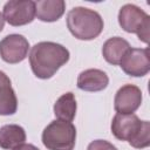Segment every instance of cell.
<instances>
[{
  "label": "cell",
  "mask_w": 150,
  "mask_h": 150,
  "mask_svg": "<svg viewBox=\"0 0 150 150\" xmlns=\"http://www.w3.org/2000/svg\"><path fill=\"white\" fill-rule=\"evenodd\" d=\"M69 50L56 42L41 41L35 43L29 53L33 74L42 80L50 79L69 60Z\"/></svg>",
  "instance_id": "6da1fadb"
},
{
  "label": "cell",
  "mask_w": 150,
  "mask_h": 150,
  "mask_svg": "<svg viewBox=\"0 0 150 150\" xmlns=\"http://www.w3.org/2000/svg\"><path fill=\"white\" fill-rule=\"evenodd\" d=\"M103 19L90 8L74 7L67 14V27L79 40L96 39L103 30Z\"/></svg>",
  "instance_id": "7a4b0ae2"
},
{
  "label": "cell",
  "mask_w": 150,
  "mask_h": 150,
  "mask_svg": "<svg viewBox=\"0 0 150 150\" xmlns=\"http://www.w3.org/2000/svg\"><path fill=\"white\" fill-rule=\"evenodd\" d=\"M41 139L48 150H73L76 142V128L71 122L52 121L43 129Z\"/></svg>",
  "instance_id": "3957f363"
},
{
  "label": "cell",
  "mask_w": 150,
  "mask_h": 150,
  "mask_svg": "<svg viewBox=\"0 0 150 150\" xmlns=\"http://www.w3.org/2000/svg\"><path fill=\"white\" fill-rule=\"evenodd\" d=\"M118 23L127 33L137 34L138 39L145 43L149 42L150 16L139 7L127 4L118 12Z\"/></svg>",
  "instance_id": "277c9868"
},
{
  "label": "cell",
  "mask_w": 150,
  "mask_h": 150,
  "mask_svg": "<svg viewBox=\"0 0 150 150\" xmlns=\"http://www.w3.org/2000/svg\"><path fill=\"white\" fill-rule=\"evenodd\" d=\"M2 16L11 26L30 23L35 18V2L32 0H11L5 4Z\"/></svg>",
  "instance_id": "5b68a950"
},
{
  "label": "cell",
  "mask_w": 150,
  "mask_h": 150,
  "mask_svg": "<svg viewBox=\"0 0 150 150\" xmlns=\"http://www.w3.org/2000/svg\"><path fill=\"white\" fill-rule=\"evenodd\" d=\"M29 42L21 34H9L0 41V56L11 64L23 61L28 54Z\"/></svg>",
  "instance_id": "8992f818"
},
{
  "label": "cell",
  "mask_w": 150,
  "mask_h": 150,
  "mask_svg": "<svg viewBox=\"0 0 150 150\" xmlns=\"http://www.w3.org/2000/svg\"><path fill=\"white\" fill-rule=\"evenodd\" d=\"M122 70L134 77L145 76L150 70L149 49L148 48H130L120 62Z\"/></svg>",
  "instance_id": "52a82bcc"
},
{
  "label": "cell",
  "mask_w": 150,
  "mask_h": 150,
  "mask_svg": "<svg viewBox=\"0 0 150 150\" xmlns=\"http://www.w3.org/2000/svg\"><path fill=\"white\" fill-rule=\"evenodd\" d=\"M142 124L143 121L135 114H116L111 122V132L117 139L129 143L138 134Z\"/></svg>",
  "instance_id": "ba28073f"
},
{
  "label": "cell",
  "mask_w": 150,
  "mask_h": 150,
  "mask_svg": "<svg viewBox=\"0 0 150 150\" xmlns=\"http://www.w3.org/2000/svg\"><path fill=\"white\" fill-rule=\"evenodd\" d=\"M142 104V91L135 84L122 86L114 98V108L117 114H134Z\"/></svg>",
  "instance_id": "9c48e42d"
},
{
  "label": "cell",
  "mask_w": 150,
  "mask_h": 150,
  "mask_svg": "<svg viewBox=\"0 0 150 150\" xmlns=\"http://www.w3.org/2000/svg\"><path fill=\"white\" fill-rule=\"evenodd\" d=\"M109 83L108 75L101 69H86L77 77V88L84 91H101Z\"/></svg>",
  "instance_id": "30bf717a"
},
{
  "label": "cell",
  "mask_w": 150,
  "mask_h": 150,
  "mask_svg": "<svg viewBox=\"0 0 150 150\" xmlns=\"http://www.w3.org/2000/svg\"><path fill=\"white\" fill-rule=\"evenodd\" d=\"M63 0H40L35 2V16L43 22L57 21L64 13Z\"/></svg>",
  "instance_id": "8fae6325"
},
{
  "label": "cell",
  "mask_w": 150,
  "mask_h": 150,
  "mask_svg": "<svg viewBox=\"0 0 150 150\" xmlns=\"http://www.w3.org/2000/svg\"><path fill=\"white\" fill-rule=\"evenodd\" d=\"M130 48L131 47L127 40L120 36H114L108 39L103 43L102 55L108 63L116 66V64H120L121 60Z\"/></svg>",
  "instance_id": "7c38bea8"
},
{
  "label": "cell",
  "mask_w": 150,
  "mask_h": 150,
  "mask_svg": "<svg viewBox=\"0 0 150 150\" xmlns=\"http://www.w3.org/2000/svg\"><path fill=\"white\" fill-rule=\"evenodd\" d=\"M26 141V131L18 124H6L0 128V148L13 150L23 144Z\"/></svg>",
  "instance_id": "4fadbf2b"
},
{
  "label": "cell",
  "mask_w": 150,
  "mask_h": 150,
  "mask_svg": "<svg viewBox=\"0 0 150 150\" xmlns=\"http://www.w3.org/2000/svg\"><path fill=\"white\" fill-rule=\"evenodd\" d=\"M76 100L73 93H66L61 95L54 103V114L57 120L71 122L76 115Z\"/></svg>",
  "instance_id": "5bb4252c"
},
{
  "label": "cell",
  "mask_w": 150,
  "mask_h": 150,
  "mask_svg": "<svg viewBox=\"0 0 150 150\" xmlns=\"http://www.w3.org/2000/svg\"><path fill=\"white\" fill-rule=\"evenodd\" d=\"M18 98L11 84L0 87V115L8 116L16 112Z\"/></svg>",
  "instance_id": "9a60e30c"
},
{
  "label": "cell",
  "mask_w": 150,
  "mask_h": 150,
  "mask_svg": "<svg viewBox=\"0 0 150 150\" xmlns=\"http://www.w3.org/2000/svg\"><path fill=\"white\" fill-rule=\"evenodd\" d=\"M129 144L135 149H143L150 145V123L148 121H143L142 128Z\"/></svg>",
  "instance_id": "2e32d148"
},
{
  "label": "cell",
  "mask_w": 150,
  "mask_h": 150,
  "mask_svg": "<svg viewBox=\"0 0 150 150\" xmlns=\"http://www.w3.org/2000/svg\"><path fill=\"white\" fill-rule=\"evenodd\" d=\"M87 150H117V148L112 143H110L108 141L95 139V141L89 143Z\"/></svg>",
  "instance_id": "e0dca14e"
},
{
  "label": "cell",
  "mask_w": 150,
  "mask_h": 150,
  "mask_svg": "<svg viewBox=\"0 0 150 150\" xmlns=\"http://www.w3.org/2000/svg\"><path fill=\"white\" fill-rule=\"evenodd\" d=\"M6 84H11V80L4 71L0 70V87L6 86Z\"/></svg>",
  "instance_id": "ac0fdd59"
},
{
  "label": "cell",
  "mask_w": 150,
  "mask_h": 150,
  "mask_svg": "<svg viewBox=\"0 0 150 150\" xmlns=\"http://www.w3.org/2000/svg\"><path fill=\"white\" fill-rule=\"evenodd\" d=\"M13 150H39L35 145H33V144H27V143H23V144H21V145H19V146H16L15 149H13Z\"/></svg>",
  "instance_id": "d6986e66"
},
{
  "label": "cell",
  "mask_w": 150,
  "mask_h": 150,
  "mask_svg": "<svg viewBox=\"0 0 150 150\" xmlns=\"http://www.w3.org/2000/svg\"><path fill=\"white\" fill-rule=\"evenodd\" d=\"M4 26H5V20H4V16H2V13L0 12V32L4 29Z\"/></svg>",
  "instance_id": "ffe728a7"
}]
</instances>
